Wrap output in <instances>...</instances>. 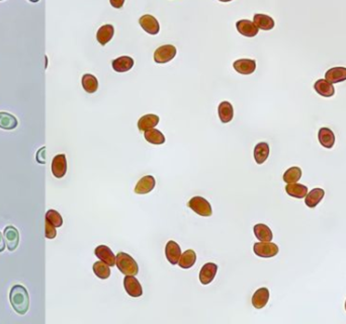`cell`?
<instances>
[{"label":"cell","mask_w":346,"mask_h":324,"mask_svg":"<svg viewBox=\"0 0 346 324\" xmlns=\"http://www.w3.org/2000/svg\"><path fill=\"white\" fill-rule=\"evenodd\" d=\"M30 2H31V3H34V4H36V3H39L40 0H30Z\"/></svg>","instance_id":"41"},{"label":"cell","mask_w":346,"mask_h":324,"mask_svg":"<svg viewBox=\"0 0 346 324\" xmlns=\"http://www.w3.org/2000/svg\"><path fill=\"white\" fill-rule=\"evenodd\" d=\"M236 28L242 36L248 37V38L255 37L259 31V29L255 26V24L251 21H248V20H241V21L237 22Z\"/></svg>","instance_id":"13"},{"label":"cell","mask_w":346,"mask_h":324,"mask_svg":"<svg viewBox=\"0 0 346 324\" xmlns=\"http://www.w3.org/2000/svg\"><path fill=\"white\" fill-rule=\"evenodd\" d=\"M159 123V117L156 115H145L138 122V128L140 131H147L156 127Z\"/></svg>","instance_id":"26"},{"label":"cell","mask_w":346,"mask_h":324,"mask_svg":"<svg viewBox=\"0 0 346 324\" xmlns=\"http://www.w3.org/2000/svg\"><path fill=\"white\" fill-rule=\"evenodd\" d=\"M82 86L88 93H93L98 88V81L92 74H84L82 77Z\"/></svg>","instance_id":"33"},{"label":"cell","mask_w":346,"mask_h":324,"mask_svg":"<svg viewBox=\"0 0 346 324\" xmlns=\"http://www.w3.org/2000/svg\"><path fill=\"white\" fill-rule=\"evenodd\" d=\"M254 234L259 241H271L272 240V232L270 228L264 224H256L253 228Z\"/></svg>","instance_id":"30"},{"label":"cell","mask_w":346,"mask_h":324,"mask_svg":"<svg viewBox=\"0 0 346 324\" xmlns=\"http://www.w3.org/2000/svg\"><path fill=\"white\" fill-rule=\"evenodd\" d=\"M155 179L152 176H146L142 178L135 187V193L138 195L149 194L155 188Z\"/></svg>","instance_id":"15"},{"label":"cell","mask_w":346,"mask_h":324,"mask_svg":"<svg viewBox=\"0 0 346 324\" xmlns=\"http://www.w3.org/2000/svg\"><path fill=\"white\" fill-rule=\"evenodd\" d=\"M46 238L48 239H53L56 237L57 232H56V227H54L50 222L46 220Z\"/></svg>","instance_id":"36"},{"label":"cell","mask_w":346,"mask_h":324,"mask_svg":"<svg viewBox=\"0 0 346 324\" xmlns=\"http://www.w3.org/2000/svg\"><path fill=\"white\" fill-rule=\"evenodd\" d=\"M10 300L13 308L20 315H25L30 307V297L27 289L22 285H16L12 288Z\"/></svg>","instance_id":"1"},{"label":"cell","mask_w":346,"mask_h":324,"mask_svg":"<svg viewBox=\"0 0 346 324\" xmlns=\"http://www.w3.org/2000/svg\"><path fill=\"white\" fill-rule=\"evenodd\" d=\"M7 247V243H6V240H5V237L4 235L0 233V252H3Z\"/></svg>","instance_id":"39"},{"label":"cell","mask_w":346,"mask_h":324,"mask_svg":"<svg viewBox=\"0 0 346 324\" xmlns=\"http://www.w3.org/2000/svg\"><path fill=\"white\" fill-rule=\"evenodd\" d=\"M269 299V291L267 288L258 289L252 297V305L256 309H262L265 307Z\"/></svg>","instance_id":"20"},{"label":"cell","mask_w":346,"mask_h":324,"mask_svg":"<svg viewBox=\"0 0 346 324\" xmlns=\"http://www.w3.org/2000/svg\"><path fill=\"white\" fill-rule=\"evenodd\" d=\"M113 34H114L113 27L111 25H104L97 31L96 39L101 46H104L112 39Z\"/></svg>","instance_id":"24"},{"label":"cell","mask_w":346,"mask_h":324,"mask_svg":"<svg viewBox=\"0 0 346 324\" xmlns=\"http://www.w3.org/2000/svg\"><path fill=\"white\" fill-rule=\"evenodd\" d=\"M325 192L322 189H314L306 196L305 203L309 208H315L324 198Z\"/></svg>","instance_id":"28"},{"label":"cell","mask_w":346,"mask_h":324,"mask_svg":"<svg viewBox=\"0 0 346 324\" xmlns=\"http://www.w3.org/2000/svg\"><path fill=\"white\" fill-rule=\"evenodd\" d=\"M165 255L171 264H173V265L178 264L181 256H182V249H181L180 245L173 240L168 241V243L166 244V247H165Z\"/></svg>","instance_id":"9"},{"label":"cell","mask_w":346,"mask_h":324,"mask_svg":"<svg viewBox=\"0 0 346 324\" xmlns=\"http://www.w3.org/2000/svg\"><path fill=\"white\" fill-rule=\"evenodd\" d=\"M218 113H219V118H220L222 123H224V124L229 123V122L232 121V119L234 117L233 105L231 104L229 101H223L219 104Z\"/></svg>","instance_id":"16"},{"label":"cell","mask_w":346,"mask_h":324,"mask_svg":"<svg viewBox=\"0 0 346 324\" xmlns=\"http://www.w3.org/2000/svg\"><path fill=\"white\" fill-rule=\"evenodd\" d=\"M345 310H346V303H345Z\"/></svg>","instance_id":"42"},{"label":"cell","mask_w":346,"mask_h":324,"mask_svg":"<svg viewBox=\"0 0 346 324\" xmlns=\"http://www.w3.org/2000/svg\"><path fill=\"white\" fill-rule=\"evenodd\" d=\"M109 3L114 9H122L125 4V0H109Z\"/></svg>","instance_id":"38"},{"label":"cell","mask_w":346,"mask_h":324,"mask_svg":"<svg viewBox=\"0 0 346 324\" xmlns=\"http://www.w3.org/2000/svg\"><path fill=\"white\" fill-rule=\"evenodd\" d=\"M93 272L95 274V276L101 280H105V279H108L109 276H110V268H109V265L104 263L103 261L99 260V261H96L94 264H93Z\"/></svg>","instance_id":"32"},{"label":"cell","mask_w":346,"mask_h":324,"mask_svg":"<svg viewBox=\"0 0 346 324\" xmlns=\"http://www.w3.org/2000/svg\"><path fill=\"white\" fill-rule=\"evenodd\" d=\"M144 137L147 142L154 144V145H161L165 143V137L164 135L157 129H150L145 131Z\"/></svg>","instance_id":"31"},{"label":"cell","mask_w":346,"mask_h":324,"mask_svg":"<svg viewBox=\"0 0 346 324\" xmlns=\"http://www.w3.org/2000/svg\"><path fill=\"white\" fill-rule=\"evenodd\" d=\"M124 287L129 296L138 298L143 295V289L140 282L135 278V276H127L124 279Z\"/></svg>","instance_id":"7"},{"label":"cell","mask_w":346,"mask_h":324,"mask_svg":"<svg viewBox=\"0 0 346 324\" xmlns=\"http://www.w3.org/2000/svg\"><path fill=\"white\" fill-rule=\"evenodd\" d=\"M188 205L195 213L203 217H210L213 214L211 204L203 197H194Z\"/></svg>","instance_id":"3"},{"label":"cell","mask_w":346,"mask_h":324,"mask_svg":"<svg viewBox=\"0 0 346 324\" xmlns=\"http://www.w3.org/2000/svg\"><path fill=\"white\" fill-rule=\"evenodd\" d=\"M254 253L260 257L269 258L273 257L278 253V246L270 241H260L253 246Z\"/></svg>","instance_id":"5"},{"label":"cell","mask_w":346,"mask_h":324,"mask_svg":"<svg viewBox=\"0 0 346 324\" xmlns=\"http://www.w3.org/2000/svg\"><path fill=\"white\" fill-rule=\"evenodd\" d=\"M320 144L325 148H332L335 143L334 133L329 128H321L318 134Z\"/></svg>","instance_id":"22"},{"label":"cell","mask_w":346,"mask_h":324,"mask_svg":"<svg viewBox=\"0 0 346 324\" xmlns=\"http://www.w3.org/2000/svg\"><path fill=\"white\" fill-rule=\"evenodd\" d=\"M325 78L330 83H339L346 80V68L344 67H334L329 69L326 74Z\"/></svg>","instance_id":"18"},{"label":"cell","mask_w":346,"mask_h":324,"mask_svg":"<svg viewBox=\"0 0 346 324\" xmlns=\"http://www.w3.org/2000/svg\"><path fill=\"white\" fill-rule=\"evenodd\" d=\"M139 24L142 29L149 35H157L160 31V26L158 21L150 15H145L139 20Z\"/></svg>","instance_id":"11"},{"label":"cell","mask_w":346,"mask_h":324,"mask_svg":"<svg viewBox=\"0 0 346 324\" xmlns=\"http://www.w3.org/2000/svg\"><path fill=\"white\" fill-rule=\"evenodd\" d=\"M4 237L8 248L10 251H15L20 242V233L19 230L14 226H8L5 229Z\"/></svg>","instance_id":"10"},{"label":"cell","mask_w":346,"mask_h":324,"mask_svg":"<svg viewBox=\"0 0 346 324\" xmlns=\"http://www.w3.org/2000/svg\"><path fill=\"white\" fill-rule=\"evenodd\" d=\"M218 265L214 262L206 263L200 272V281L203 285H209L212 283L217 275Z\"/></svg>","instance_id":"8"},{"label":"cell","mask_w":346,"mask_h":324,"mask_svg":"<svg viewBox=\"0 0 346 324\" xmlns=\"http://www.w3.org/2000/svg\"><path fill=\"white\" fill-rule=\"evenodd\" d=\"M253 23L259 30H263V31H270L274 28L273 19L266 15H261V14L255 15L253 18Z\"/></svg>","instance_id":"23"},{"label":"cell","mask_w":346,"mask_h":324,"mask_svg":"<svg viewBox=\"0 0 346 324\" xmlns=\"http://www.w3.org/2000/svg\"><path fill=\"white\" fill-rule=\"evenodd\" d=\"M285 192L288 196L297 198V199H303L308 194V188L304 185L300 184H287L285 187Z\"/></svg>","instance_id":"21"},{"label":"cell","mask_w":346,"mask_h":324,"mask_svg":"<svg viewBox=\"0 0 346 324\" xmlns=\"http://www.w3.org/2000/svg\"><path fill=\"white\" fill-rule=\"evenodd\" d=\"M269 155V146L265 142L258 143L254 148V159L257 165H262Z\"/></svg>","instance_id":"25"},{"label":"cell","mask_w":346,"mask_h":324,"mask_svg":"<svg viewBox=\"0 0 346 324\" xmlns=\"http://www.w3.org/2000/svg\"><path fill=\"white\" fill-rule=\"evenodd\" d=\"M46 220L56 228L61 227L63 225V219L61 217V215L55 210H49L46 213Z\"/></svg>","instance_id":"35"},{"label":"cell","mask_w":346,"mask_h":324,"mask_svg":"<svg viewBox=\"0 0 346 324\" xmlns=\"http://www.w3.org/2000/svg\"><path fill=\"white\" fill-rule=\"evenodd\" d=\"M52 173L57 179H62L67 173V160L65 154H59L53 158Z\"/></svg>","instance_id":"6"},{"label":"cell","mask_w":346,"mask_h":324,"mask_svg":"<svg viewBox=\"0 0 346 324\" xmlns=\"http://www.w3.org/2000/svg\"><path fill=\"white\" fill-rule=\"evenodd\" d=\"M36 159L38 161V164H40V165L46 164V147H42L41 149L38 150Z\"/></svg>","instance_id":"37"},{"label":"cell","mask_w":346,"mask_h":324,"mask_svg":"<svg viewBox=\"0 0 346 324\" xmlns=\"http://www.w3.org/2000/svg\"><path fill=\"white\" fill-rule=\"evenodd\" d=\"M94 253L98 259L103 261L104 263L108 264L109 266L115 265V255L111 251V249L106 245H99L95 248Z\"/></svg>","instance_id":"12"},{"label":"cell","mask_w":346,"mask_h":324,"mask_svg":"<svg viewBox=\"0 0 346 324\" xmlns=\"http://www.w3.org/2000/svg\"><path fill=\"white\" fill-rule=\"evenodd\" d=\"M134 66V60L129 56H122L112 61V68L117 72H127Z\"/></svg>","instance_id":"17"},{"label":"cell","mask_w":346,"mask_h":324,"mask_svg":"<svg viewBox=\"0 0 346 324\" xmlns=\"http://www.w3.org/2000/svg\"><path fill=\"white\" fill-rule=\"evenodd\" d=\"M221 3H229V2H232V0H219Z\"/></svg>","instance_id":"40"},{"label":"cell","mask_w":346,"mask_h":324,"mask_svg":"<svg viewBox=\"0 0 346 324\" xmlns=\"http://www.w3.org/2000/svg\"><path fill=\"white\" fill-rule=\"evenodd\" d=\"M234 69L243 75L252 74L256 69V62L251 59H240L234 62Z\"/></svg>","instance_id":"14"},{"label":"cell","mask_w":346,"mask_h":324,"mask_svg":"<svg viewBox=\"0 0 346 324\" xmlns=\"http://www.w3.org/2000/svg\"><path fill=\"white\" fill-rule=\"evenodd\" d=\"M19 122L12 114L0 112V128L4 130H14L18 127Z\"/></svg>","instance_id":"27"},{"label":"cell","mask_w":346,"mask_h":324,"mask_svg":"<svg viewBox=\"0 0 346 324\" xmlns=\"http://www.w3.org/2000/svg\"><path fill=\"white\" fill-rule=\"evenodd\" d=\"M0 2H3V0H0Z\"/></svg>","instance_id":"43"},{"label":"cell","mask_w":346,"mask_h":324,"mask_svg":"<svg viewBox=\"0 0 346 324\" xmlns=\"http://www.w3.org/2000/svg\"><path fill=\"white\" fill-rule=\"evenodd\" d=\"M115 264L125 276H137L139 266L136 260L128 253L119 252L115 256Z\"/></svg>","instance_id":"2"},{"label":"cell","mask_w":346,"mask_h":324,"mask_svg":"<svg viewBox=\"0 0 346 324\" xmlns=\"http://www.w3.org/2000/svg\"><path fill=\"white\" fill-rule=\"evenodd\" d=\"M302 177V171L300 168H291L288 169L283 175V181L286 184H295L297 183Z\"/></svg>","instance_id":"34"},{"label":"cell","mask_w":346,"mask_h":324,"mask_svg":"<svg viewBox=\"0 0 346 324\" xmlns=\"http://www.w3.org/2000/svg\"><path fill=\"white\" fill-rule=\"evenodd\" d=\"M177 55V48L172 45H164L159 47L154 53V60L156 63L164 64L170 62Z\"/></svg>","instance_id":"4"},{"label":"cell","mask_w":346,"mask_h":324,"mask_svg":"<svg viewBox=\"0 0 346 324\" xmlns=\"http://www.w3.org/2000/svg\"><path fill=\"white\" fill-rule=\"evenodd\" d=\"M314 88L318 94H320L324 97H331L335 93L334 86L332 85V83H330L326 79L317 80L314 84Z\"/></svg>","instance_id":"19"},{"label":"cell","mask_w":346,"mask_h":324,"mask_svg":"<svg viewBox=\"0 0 346 324\" xmlns=\"http://www.w3.org/2000/svg\"><path fill=\"white\" fill-rule=\"evenodd\" d=\"M196 261H197V254H196V252L193 249H188L187 251H185L182 254L178 264L182 268L188 269V268L193 267L194 264L196 263Z\"/></svg>","instance_id":"29"}]
</instances>
